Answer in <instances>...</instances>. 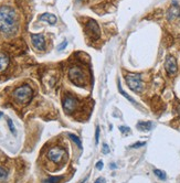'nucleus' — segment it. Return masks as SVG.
Instances as JSON below:
<instances>
[{
	"label": "nucleus",
	"mask_w": 180,
	"mask_h": 183,
	"mask_svg": "<svg viewBox=\"0 0 180 183\" xmlns=\"http://www.w3.org/2000/svg\"><path fill=\"white\" fill-rule=\"evenodd\" d=\"M79 106V100L72 95H66L63 98V109L66 114H72Z\"/></svg>",
	"instance_id": "nucleus-7"
},
{
	"label": "nucleus",
	"mask_w": 180,
	"mask_h": 183,
	"mask_svg": "<svg viewBox=\"0 0 180 183\" xmlns=\"http://www.w3.org/2000/svg\"><path fill=\"white\" fill-rule=\"evenodd\" d=\"M118 90H119V93L122 94V95L124 96L125 98H127V100H128L129 102L132 103V104H134V105H137V103L135 102V100H134V98L132 97V96H129L128 94H127L126 92H125V90L123 89V88H122V86H121V84H119V83H118Z\"/></svg>",
	"instance_id": "nucleus-14"
},
{
	"label": "nucleus",
	"mask_w": 180,
	"mask_h": 183,
	"mask_svg": "<svg viewBox=\"0 0 180 183\" xmlns=\"http://www.w3.org/2000/svg\"><path fill=\"white\" fill-rule=\"evenodd\" d=\"M7 124H8V126H9V129H10V131H11L14 135H16L17 133V131H16V128H14V122H12V120L10 119V118H8L7 119Z\"/></svg>",
	"instance_id": "nucleus-18"
},
{
	"label": "nucleus",
	"mask_w": 180,
	"mask_h": 183,
	"mask_svg": "<svg viewBox=\"0 0 180 183\" xmlns=\"http://www.w3.org/2000/svg\"><path fill=\"white\" fill-rule=\"evenodd\" d=\"M12 96H14V100L17 103L21 105H25L33 97V90L28 84H25V85H21L20 87L16 88Z\"/></svg>",
	"instance_id": "nucleus-2"
},
{
	"label": "nucleus",
	"mask_w": 180,
	"mask_h": 183,
	"mask_svg": "<svg viewBox=\"0 0 180 183\" xmlns=\"http://www.w3.org/2000/svg\"><path fill=\"white\" fill-rule=\"evenodd\" d=\"M31 41L37 50L43 51L45 49V40L42 34H31Z\"/></svg>",
	"instance_id": "nucleus-9"
},
{
	"label": "nucleus",
	"mask_w": 180,
	"mask_h": 183,
	"mask_svg": "<svg viewBox=\"0 0 180 183\" xmlns=\"http://www.w3.org/2000/svg\"><path fill=\"white\" fill-rule=\"evenodd\" d=\"M154 173H155V175L157 176V178H159V180H162L165 181L167 179V174L165 171H162V170H159V169H155L154 170Z\"/></svg>",
	"instance_id": "nucleus-16"
},
{
	"label": "nucleus",
	"mask_w": 180,
	"mask_h": 183,
	"mask_svg": "<svg viewBox=\"0 0 180 183\" xmlns=\"http://www.w3.org/2000/svg\"><path fill=\"white\" fill-rule=\"evenodd\" d=\"M165 68H166L167 73L169 75H175L178 71V65H177V61L176 59L172 57V55H168L166 59V62H165Z\"/></svg>",
	"instance_id": "nucleus-8"
},
{
	"label": "nucleus",
	"mask_w": 180,
	"mask_h": 183,
	"mask_svg": "<svg viewBox=\"0 0 180 183\" xmlns=\"http://www.w3.org/2000/svg\"><path fill=\"white\" fill-rule=\"evenodd\" d=\"M66 45H68V41L64 40L63 42H62L61 44H60V45H59V46H58V51H60V52H61V51H63L64 49H65Z\"/></svg>",
	"instance_id": "nucleus-20"
},
{
	"label": "nucleus",
	"mask_w": 180,
	"mask_h": 183,
	"mask_svg": "<svg viewBox=\"0 0 180 183\" xmlns=\"http://www.w3.org/2000/svg\"><path fill=\"white\" fill-rule=\"evenodd\" d=\"M10 59L7 54L5 53H0V73H3V71L7 70V67L9 66Z\"/></svg>",
	"instance_id": "nucleus-11"
},
{
	"label": "nucleus",
	"mask_w": 180,
	"mask_h": 183,
	"mask_svg": "<svg viewBox=\"0 0 180 183\" xmlns=\"http://www.w3.org/2000/svg\"><path fill=\"white\" fill-rule=\"evenodd\" d=\"M69 137H70V138L72 139L73 143H76V146L80 148V149H82V143H81V140H80V138L77 137V136L73 135V133H69Z\"/></svg>",
	"instance_id": "nucleus-17"
},
{
	"label": "nucleus",
	"mask_w": 180,
	"mask_h": 183,
	"mask_svg": "<svg viewBox=\"0 0 180 183\" xmlns=\"http://www.w3.org/2000/svg\"><path fill=\"white\" fill-rule=\"evenodd\" d=\"M86 33L91 36L92 40H98L99 36H101V30H99V27L97 24V22L95 20H88L86 22Z\"/></svg>",
	"instance_id": "nucleus-6"
},
{
	"label": "nucleus",
	"mask_w": 180,
	"mask_h": 183,
	"mask_svg": "<svg viewBox=\"0 0 180 183\" xmlns=\"http://www.w3.org/2000/svg\"><path fill=\"white\" fill-rule=\"evenodd\" d=\"M63 179V176L60 175V176H49V178L44 179L42 181V183H59L60 181Z\"/></svg>",
	"instance_id": "nucleus-15"
},
{
	"label": "nucleus",
	"mask_w": 180,
	"mask_h": 183,
	"mask_svg": "<svg viewBox=\"0 0 180 183\" xmlns=\"http://www.w3.org/2000/svg\"><path fill=\"white\" fill-rule=\"evenodd\" d=\"M178 113H179V116H180V106H179V108H178Z\"/></svg>",
	"instance_id": "nucleus-28"
},
{
	"label": "nucleus",
	"mask_w": 180,
	"mask_h": 183,
	"mask_svg": "<svg viewBox=\"0 0 180 183\" xmlns=\"http://www.w3.org/2000/svg\"><path fill=\"white\" fill-rule=\"evenodd\" d=\"M8 175V171L5 169L3 167H0V179L3 180V179H6Z\"/></svg>",
	"instance_id": "nucleus-19"
},
{
	"label": "nucleus",
	"mask_w": 180,
	"mask_h": 183,
	"mask_svg": "<svg viewBox=\"0 0 180 183\" xmlns=\"http://www.w3.org/2000/svg\"><path fill=\"white\" fill-rule=\"evenodd\" d=\"M1 116H3V114L1 113V111H0V117H1Z\"/></svg>",
	"instance_id": "nucleus-29"
},
{
	"label": "nucleus",
	"mask_w": 180,
	"mask_h": 183,
	"mask_svg": "<svg viewBox=\"0 0 180 183\" xmlns=\"http://www.w3.org/2000/svg\"><path fill=\"white\" fill-rule=\"evenodd\" d=\"M137 129L140 131H150L153 129V122L150 121H139L137 122Z\"/></svg>",
	"instance_id": "nucleus-13"
},
{
	"label": "nucleus",
	"mask_w": 180,
	"mask_h": 183,
	"mask_svg": "<svg viewBox=\"0 0 180 183\" xmlns=\"http://www.w3.org/2000/svg\"><path fill=\"white\" fill-rule=\"evenodd\" d=\"M65 157V150L61 147H53L48 151V159L54 163H59Z\"/></svg>",
	"instance_id": "nucleus-5"
},
{
	"label": "nucleus",
	"mask_w": 180,
	"mask_h": 183,
	"mask_svg": "<svg viewBox=\"0 0 180 183\" xmlns=\"http://www.w3.org/2000/svg\"><path fill=\"white\" fill-rule=\"evenodd\" d=\"M125 81L127 83V86L135 93H140L143 90V81L142 74L138 73H128L125 75Z\"/></svg>",
	"instance_id": "nucleus-3"
},
{
	"label": "nucleus",
	"mask_w": 180,
	"mask_h": 183,
	"mask_svg": "<svg viewBox=\"0 0 180 183\" xmlns=\"http://www.w3.org/2000/svg\"><path fill=\"white\" fill-rule=\"evenodd\" d=\"M17 28L18 20L14 10L8 6L0 7V31L5 34H11L16 32Z\"/></svg>",
	"instance_id": "nucleus-1"
},
{
	"label": "nucleus",
	"mask_w": 180,
	"mask_h": 183,
	"mask_svg": "<svg viewBox=\"0 0 180 183\" xmlns=\"http://www.w3.org/2000/svg\"><path fill=\"white\" fill-rule=\"evenodd\" d=\"M167 19L169 21H175L180 19V6L173 3V5L167 11Z\"/></svg>",
	"instance_id": "nucleus-10"
},
{
	"label": "nucleus",
	"mask_w": 180,
	"mask_h": 183,
	"mask_svg": "<svg viewBox=\"0 0 180 183\" xmlns=\"http://www.w3.org/2000/svg\"><path fill=\"white\" fill-rule=\"evenodd\" d=\"M146 145V143H145V141H143V143H134L133 146H132V148H134V149H135V148H140V147H144V146Z\"/></svg>",
	"instance_id": "nucleus-22"
},
{
	"label": "nucleus",
	"mask_w": 180,
	"mask_h": 183,
	"mask_svg": "<svg viewBox=\"0 0 180 183\" xmlns=\"http://www.w3.org/2000/svg\"><path fill=\"white\" fill-rule=\"evenodd\" d=\"M95 167H96V169H98V170H102V169H103V167H104V163H103V161H101V160H99L98 162L96 163V165H95Z\"/></svg>",
	"instance_id": "nucleus-25"
},
{
	"label": "nucleus",
	"mask_w": 180,
	"mask_h": 183,
	"mask_svg": "<svg viewBox=\"0 0 180 183\" xmlns=\"http://www.w3.org/2000/svg\"><path fill=\"white\" fill-rule=\"evenodd\" d=\"M69 78L77 86H84L86 82V75L80 66H72L69 70Z\"/></svg>",
	"instance_id": "nucleus-4"
},
{
	"label": "nucleus",
	"mask_w": 180,
	"mask_h": 183,
	"mask_svg": "<svg viewBox=\"0 0 180 183\" xmlns=\"http://www.w3.org/2000/svg\"><path fill=\"white\" fill-rule=\"evenodd\" d=\"M110 168H113V169H115V168H116V165H115V164H110Z\"/></svg>",
	"instance_id": "nucleus-27"
},
{
	"label": "nucleus",
	"mask_w": 180,
	"mask_h": 183,
	"mask_svg": "<svg viewBox=\"0 0 180 183\" xmlns=\"http://www.w3.org/2000/svg\"><path fill=\"white\" fill-rule=\"evenodd\" d=\"M119 131L122 133H126V132H131V129H129V127H126V126H121L119 127Z\"/></svg>",
	"instance_id": "nucleus-21"
},
{
	"label": "nucleus",
	"mask_w": 180,
	"mask_h": 183,
	"mask_svg": "<svg viewBox=\"0 0 180 183\" xmlns=\"http://www.w3.org/2000/svg\"><path fill=\"white\" fill-rule=\"evenodd\" d=\"M98 140H99V128L96 127V130H95V143H96V145L98 143Z\"/></svg>",
	"instance_id": "nucleus-23"
},
{
	"label": "nucleus",
	"mask_w": 180,
	"mask_h": 183,
	"mask_svg": "<svg viewBox=\"0 0 180 183\" xmlns=\"http://www.w3.org/2000/svg\"><path fill=\"white\" fill-rule=\"evenodd\" d=\"M94 183H106V181H105V179L104 178H98Z\"/></svg>",
	"instance_id": "nucleus-26"
},
{
	"label": "nucleus",
	"mask_w": 180,
	"mask_h": 183,
	"mask_svg": "<svg viewBox=\"0 0 180 183\" xmlns=\"http://www.w3.org/2000/svg\"><path fill=\"white\" fill-rule=\"evenodd\" d=\"M102 151H103V153H105V154L110 153V148H108V146L106 145V143H103V147H102Z\"/></svg>",
	"instance_id": "nucleus-24"
},
{
	"label": "nucleus",
	"mask_w": 180,
	"mask_h": 183,
	"mask_svg": "<svg viewBox=\"0 0 180 183\" xmlns=\"http://www.w3.org/2000/svg\"><path fill=\"white\" fill-rule=\"evenodd\" d=\"M77 1H81V0H77Z\"/></svg>",
	"instance_id": "nucleus-30"
},
{
	"label": "nucleus",
	"mask_w": 180,
	"mask_h": 183,
	"mask_svg": "<svg viewBox=\"0 0 180 183\" xmlns=\"http://www.w3.org/2000/svg\"><path fill=\"white\" fill-rule=\"evenodd\" d=\"M39 20L40 21H44V22H48L49 24H55L56 21H58V19H56V17L54 16V14L52 13H43L41 14L40 17H39Z\"/></svg>",
	"instance_id": "nucleus-12"
}]
</instances>
